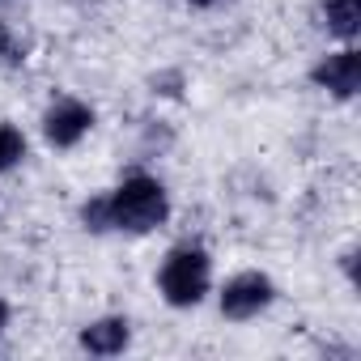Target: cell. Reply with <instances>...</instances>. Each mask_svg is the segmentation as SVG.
Wrapping results in <instances>:
<instances>
[{
  "label": "cell",
  "mask_w": 361,
  "mask_h": 361,
  "mask_svg": "<svg viewBox=\"0 0 361 361\" xmlns=\"http://www.w3.org/2000/svg\"><path fill=\"white\" fill-rule=\"evenodd\" d=\"M310 90H319L327 102L348 106L361 98V47L357 43H327L314 64L306 68Z\"/></svg>",
  "instance_id": "5"
},
{
  "label": "cell",
  "mask_w": 361,
  "mask_h": 361,
  "mask_svg": "<svg viewBox=\"0 0 361 361\" xmlns=\"http://www.w3.org/2000/svg\"><path fill=\"white\" fill-rule=\"evenodd\" d=\"M136 340V323L119 310H106V314H94L77 327V353L81 357H94V361H111V357H123Z\"/></svg>",
  "instance_id": "6"
},
{
  "label": "cell",
  "mask_w": 361,
  "mask_h": 361,
  "mask_svg": "<svg viewBox=\"0 0 361 361\" xmlns=\"http://www.w3.org/2000/svg\"><path fill=\"white\" fill-rule=\"evenodd\" d=\"M336 268L344 272V281H348V289H357V243H348V247H340V255H336Z\"/></svg>",
  "instance_id": "10"
},
{
  "label": "cell",
  "mask_w": 361,
  "mask_h": 361,
  "mask_svg": "<svg viewBox=\"0 0 361 361\" xmlns=\"http://www.w3.org/2000/svg\"><path fill=\"white\" fill-rule=\"evenodd\" d=\"M188 9H196V13H213V9H221L226 0H183Z\"/></svg>",
  "instance_id": "12"
},
{
  "label": "cell",
  "mask_w": 361,
  "mask_h": 361,
  "mask_svg": "<svg viewBox=\"0 0 361 361\" xmlns=\"http://www.w3.org/2000/svg\"><path fill=\"white\" fill-rule=\"evenodd\" d=\"M310 18L327 43H361V0H314Z\"/></svg>",
  "instance_id": "7"
},
{
  "label": "cell",
  "mask_w": 361,
  "mask_h": 361,
  "mask_svg": "<svg viewBox=\"0 0 361 361\" xmlns=\"http://www.w3.org/2000/svg\"><path fill=\"white\" fill-rule=\"evenodd\" d=\"M213 285H217V259L200 238L170 243L153 268V289H157L161 306H170L178 314L200 310L213 298Z\"/></svg>",
  "instance_id": "2"
},
{
  "label": "cell",
  "mask_w": 361,
  "mask_h": 361,
  "mask_svg": "<svg viewBox=\"0 0 361 361\" xmlns=\"http://www.w3.org/2000/svg\"><path fill=\"white\" fill-rule=\"evenodd\" d=\"M9 323H13V306H9V298H5V293H0V340H5Z\"/></svg>",
  "instance_id": "11"
},
{
  "label": "cell",
  "mask_w": 361,
  "mask_h": 361,
  "mask_svg": "<svg viewBox=\"0 0 361 361\" xmlns=\"http://www.w3.org/2000/svg\"><path fill=\"white\" fill-rule=\"evenodd\" d=\"M221 314V323L230 327H247V323H259L276 302H281V285L272 272L264 268H238L230 272L226 281L213 285V298H209Z\"/></svg>",
  "instance_id": "3"
},
{
  "label": "cell",
  "mask_w": 361,
  "mask_h": 361,
  "mask_svg": "<svg viewBox=\"0 0 361 361\" xmlns=\"http://www.w3.org/2000/svg\"><path fill=\"white\" fill-rule=\"evenodd\" d=\"M98 128V106L81 94H51L47 106L39 111V140L51 153H73L81 149Z\"/></svg>",
  "instance_id": "4"
},
{
  "label": "cell",
  "mask_w": 361,
  "mask_h": 361,
  "mask_svg": "<svg viewBox=\"0 0 361 361\" xmlns=\"http://www.w3.org/2000/svg\"><path fill=\"white\" fill-rule=\"evenodd\" d=\"M26 161H30V136H26V128L13 123V119H0V178L18 174Z\"/></svg>",
  "instance_id": "8"
},
{
  "label": "cell",
  "mask_w": 361,
  "mask_h": 361,
  "mask_svg": "<svg viewBox=\"0 0 361 361\" xmlns=\"http://www.w3.org/2000/svg\"><path fill=\"white\" fill-rule=\"evenodd\" d=\"M170 217H174V196L166 188V178L153 170H128L111 188L90 192L77 204V226L90 238H106V234L149 238L166 230Z\"/></svg>",
  "instance_id": "1"
},
{
  "label": "cell",
  "mask_w": 361,
  "mask_h": 361,
  "mask_svg": "<svg viewBox=\"0 0 361 361\" xmlns=\"http://www.w3.org/2000/svg\"><path fill=\"white\" fill-rule=\"evenodd\" d=\"M26 60H30V39L13 22H0V64H5V68H22Z\"/></svg>",
  "instance_id": "9"
}]
</instances>
